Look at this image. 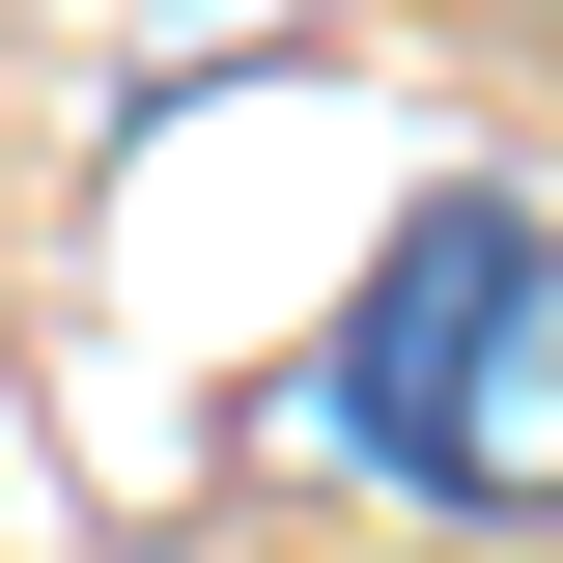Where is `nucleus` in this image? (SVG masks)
Wrapping results in <instances>:
<instances>
[{"label":"nucleus","instance_id":"f03ea898","mask_svg":"<svg viewBox=\"0 0 563 563\" xmlns=\"http://www.w3.org/2000/svg\"><path fill=\"white\" fill-rule=\"evenodd\" d=\"M113 563H254V536H113Z\"/></svg>","mask_w":563,"mask_h":563},{"label":"nucleus","instance_id":"f257e3e1","mask_svg":"<svg viewBox=\"0 0 563 563\" xmlns=\"http://www.w3.org/2000/svg\"><path fill=\"white\" fill-rule=\"evenodd\" d=\"M282 422L366 451V479H451L479 536H507V507H563V198L451 169V198L339 282V339L282 366Z\"/></svg>","mask_w":563,"mask_h":563},{"label":"nucleus","instance_id":"7ed1b4c3","mask_svg":"<svg viewBox=\"0 0 563 563\" xmlns=\"http://www.w3.org/2000/svg\"><path fill=\"white\" fill-rule=\"evenodd\" d=\"M451 563H563V536H451Z\"/></svg>","mask_w":563,"mask_h":563}]
</instances>
